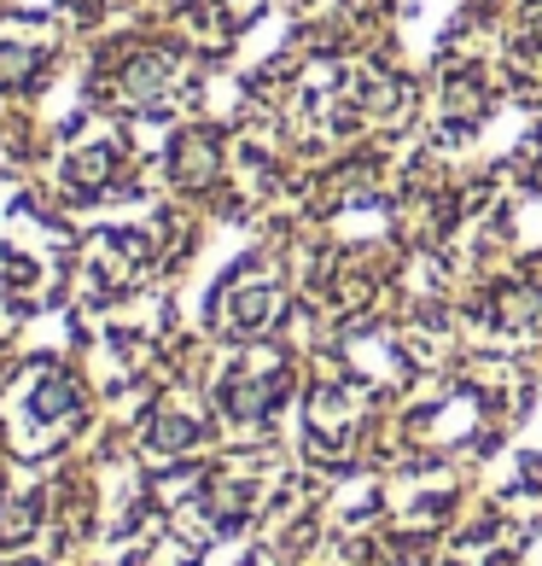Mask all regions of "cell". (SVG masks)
<instances>
[{"instance_id":"2","label":"cell","mask_w":542,"mask_h":566,"mask_svg":"<svg viewBox=\"0 0 542 566\" xmlns=\"http://www.w3.org/2000/svg\"><path fill=\"white\" fill-rule=\"evenodd\" d=\"M170 170L181 187H211L216 170H222V153H216V140L211 135H187L176 153H170Z\"/></svg>"},{"instance_id":"1","label":"cell","mask_w":542,"mask_h":566,"mask_svg":"<svg viewBox=\"0 0 542 566\" xmlns=\"http://www.w3.org/2000/svg\"><path fill=\"white\" fill-rule=\"evenodd\" d=\"M275 304H280V292H275V281H268V269H263V263H245L240 275L222 286L216 322H222L227 333H257L268 316H275Z\"/></svg>"}]
</instances>
